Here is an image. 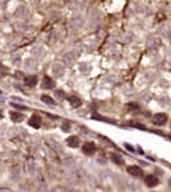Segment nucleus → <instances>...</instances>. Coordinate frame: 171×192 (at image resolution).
Returning a JSON list of instances; mask_svg holds the SVG:
<instances>
[{
	"label": "nucleus",
	"mask_w": 171,
	"mask_h": 192,
	"mask_svg": "<svg viewBox=\"0 0 171 192\" xmlns=\"http://www.w3.org/2000/svg\"><path fill=\"white\" fill-rule=\"evenodd\" d=\"M167 122V116L165 113H156L153 116V123L157 126H164Z\"/></svg>",
	"instance_id": "nucleus-1"
},
{
	"label": "nucleus",
	"mask_w": 171,
	"mask_h": 192,
	"mask_svg": "<svg viewBox=\"0 0 171 192\" xmlns=\"http://www.w3.org/2000/svg\"><path fill=\"white\" fill-rule=\"evenodd\" d=\"M144 183H146V186H148V187H156L158 183H160V181H158V178L156 177V176H153V174H148V176H146V178H144Z\"/></svg>",
	"instance_id": "nucleus-2"
},
{
	"label": "nucleus",
	"mask_w": 171,
	"mask_h": 192,
	"mask_svg": "<svg viewBox=\"0 0 171 192\" xmlns=\"http://www.w3.org/2000/svg\"><path fill=\"white\" fill-rule=\"evenodd\" d=\"M82 150L86 155H92L96 152V145L93 143H84L82 146Z\"/></svg>",
	"instance_id": "nucleus-3"
},
{
	"label": "nucleus",
	"mask_w": 171,
	"mask_h": 192,
	"mask_svg": "<svg viewBox=\"0 0 171 192\" xmlns=\"http://www.w3.org/2000/svg\"><path fill=\"white\" fill-rule=\"evenodd\" d=\"M41 87H42V89H51L55 87V81L49 77H44V79L41 81Z\"/></svg>",
	"instance_id": "nucleus-4"
},
{
	"label": "nucleus",
	"mask_w": 171,
	"mask_h": 192,
	"mask_svg": "<svg viewBox=\"0 0 171 192\" xmlns=\"http://www.w3.org/2000/svg\"><path fill=\"white\" fill-rule=\"evenodd\" d=\"M128 172H129V174H132L134 177H141L143 174L142 168L138 167V165H130V167H128Z\"/></svg>",
	"instance_id": "nucleus-5"
},
{
	"label": "nucleus",
	"mask_w": 171,
	"mask_h": 192,
	"mask_svg": "<svg viewBox=\"0 0 171 192\" xmlns=\"http://www.w3.org/2000/svg\"><path fill=\"white\" fill-rule=\"evenodd\" d=\"M28 123H29V126L35 127V129H38V127L41 126V117H40V116H37V115L31 116V119H29Z\"/></svg>",
	"instance_id": "nucleus-6"
},
{
	"label": "nucleus",
	"mask_w": 171,
	"mask_h": 192,
	"mask_svg": "<svg viewBox=\"0 0 171 192\" xmlns=\"http://www.w3.org/2000/svg\"><path fill=\"white\" fill-rule=\"evenodd\" d=\"M68 101H69L70 106H72V107H74V108H78V107H81V106H82V99H79L78 97H76V95L69 97Z\"/></svg>",
	"instance_id": "nucleus-7"
},
{
	"label": "nucleus",
	"mask_w": 171,
	"mask_h": 192,
	"mask_svg": "<svg viewBox=\"0 0 171 192\" xmlns=\"http://www.w3.org/2000/svg\"><path fill=\"white\" fill-rule=\"evenodd\" d=\"M67 144L69 146H72V148H78L79 146V139H78V136H70V137H68Z\"/></svg>",
	"instance_id": "nucleus-8"
},
{
	"label": "nucleus",
	"mask_w": 171,
	"mask_h": 192,
	"mask_svg": "<svg viewBox=\"0 0 171 192\" xmlns=\"http://www.w3.org/2000/svg\"><path fill=\"white\" fill-rule=\"evenodd\" d=\"M37 81H38V79H37V77H35V75L28 77V78L24 79V84L27 85V87H35V85L37 84Z\"/></svg>",
	"instance_id": "nucleus-9"
},
{
	"label": "nucleus",
	"mask_w": 171,
	"mask_h": 192,
	"mask_svg": "<svg viewBox=\"0 0 171 192\" xmlns=\"http://www.w3.org/2000/svg\"><path fill=\"white\" fill-rule=\"evenodd\" d=\"M10 119H12L14 122H20L23 120V115L17 113V112H10Z\"/></svg>",
	"instance_id": "nucleus-10"
},
{
	"label": "nucleus",
	"mask_w": 171,
	"mask_h": 192,
	"mask_svg": "<svg viewBox=\"0 0 171 192\" xmlns=\"http://www.w3.org/2000/svg\"><path fill=\"white\" fill-rule=\"evenodd\" d=\"M111 161L114 162V163H116V164H123V159H121V157L120 155H117V154H111Z\"/></svg>",
	"instance_id": "nucleus-11"
},
{
	"label": "nucleus",
	"mask_w": 171,
	"mask_h": 192,
	"mask_svg": "<svg viewBox=\"0 0 171 192\" xmlns=\"http://www.w3.org/2000/svg\"><path fill=\"white\" fill-rule=\"evenodd\" d=\"M41 101L46 103V104H55L54 99H52L51 97H49V95H41Z\"/></svg>",
	"instance_id": "nucleus-12"
},
{
	"label": "nucleus",
	"mask_w": 171,
	"mask_h": 192,
	"mask_svg": "<svg viewBox=\"0 0 171 192\" xmlns=\"http://www.w3.org/2000/svg\"><path fill=\"white\" fill-rule=\"evenodd\" d=\"M125 148H126V149H128V150H129V152H133V153L135 152V150H134V148H133V146H130L129 144H125Z\"/></svg>",
	"instance_id": "nucleus-13"
},
{
	"label": "nucleus",
	"mask_w": 171,
	"mask_h": 192,
	"mask_svg": "<svg viewBox=\"0 0 171 192\" xmlns=\"http://www.w3.org/2000/svg\"><path fill=\"white\" fill-rule=\"evenodd\" d=\"M2 117H3V115H2V113H0V119H2Z\"/></svg>",
	"instance_id": "nucleus-14"
},
{
	"label": "nucleus",
	"mask_w": 171,
	"mask_h": 192,
	"mask_svg": "<svg viewBox=\"0 0 171 192\" xmlns=\"http://www.w3.org/2000/svg\"><path fill=\"white\" fill-rule=\"evenodd\" d=\"M0 94H2V90H0Z\"/></svg>",
	"instance_id": "nucleus-15"
}]
</instances>
